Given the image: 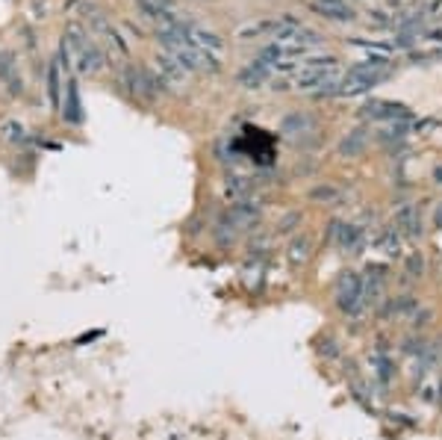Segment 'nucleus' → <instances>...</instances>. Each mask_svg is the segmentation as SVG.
Listing matches in <instances>:
<instances>
[{"mask_svg": "<svg viewBox=\"0 0 442 440\" xmlns=\"http://www.w3.org/2000/svg\"><path fill=\"white\" fill-rule=\"evenodd\" d=\"M413 310H419V298H413V295H398V298H392V302H389V313L392 316H407Z\"/></svg>", "mask_w": 442, "mask_h": 440, "instance_id": "2eb2a0df", "label": "nucleus"}, {"mask_svg": "<svg viewBox=\"0 0 442 440\" xmlns=\"http://www.w3.org/2000/svg\"><path fill=\"white\" fill-rule=\"evenodd\" d=\"M419 213L413 207H401L395 213V234H404V236H416L419 234Z\"/></svg>", "mask_w": 442, "mask_h": 440, "instance_id": "9d476101", "label": "nucleus"}, {"mask_svg": "<svg viewBox=\"0 0 442 440\" xmlns=\"http://www.w3.org/2000/svg\"><path fill=\"white\" fill-rule=\"evenodd\" d=\"M384 290H387V275H384V269L380 266H374V269H369V278L363 281V305L366 302H380L384 298Z\"/></svg>", "mask_w": 442, "mask_h": 440, "instance_id": "423d86ee", "label": "nucleus"}, {"mask_svg": "<svg viewBox=\"0 0 442 440\" xmlns=\"http://www.w3.org/2000/svg\"><path fill=\"white\" fill-rule=\"evenodd\" d=\"M310 9H316L325 18H333V21H345V18H351L345 4H339V0H310Z\"/></svg>", "mask_w": 442, "mask_h": 440, "instance_id": "1a4fd4ad", "label": "nucleus"}, {"mask_svg": "<svg viewBox=\"0 0 442 440\" xmlns=\"http://www.w3.org/2000/svg\"><path fill=\"white\" fill-rule=\"evenodd\" d=\"M336 246L343 251L357 254V248L363 246V234H360L357 225H336Z\"/></svg>", "mask_w": 442, "mask_h": 440, "instance_id": "0eeeda50", "label": "nucleus"}, {"mask_svg": "<svg viewBox=\"0 0 442 440\" xmlns=\"http://www.w3.org/2000/svg\"><path fill=\"white\" fill-rule=\"evenodd\" d=\"M313 198H316V201H336V198H339V189H333V187H318V189H313Z\"/></svg>", "mask_w": 442, "mask_h": 440, "instance_id": "6ab92c4d", "label": "nucleus"}, {"mask_svg": "<svg viewBox=\"0 0 442 440\" xmlns=\"http://www.w3.org/2000/svg\"><path fill=\"white\" fill-rule=\"evenodd\" d=\"M307 254H310V239L304 236V239H298V243L292 246V260H298V257H301V260H304Z\"/></svg>", "mask_w": 442, "mask_h": 440, "instance_id": "412c9836", "label": "nucleus"}, {"mask_svg": "<svg viewBox=\"0 0 442 440\" xmlns=\"http://www.w3.org/2000/svg\"><path fill=\"white\" fill-rule=\"evenodd\" d=\"M0 133H4L9 142H24V127L18 125V122H6L4 127H0Z\"/></svg>", "mask_w": 442, "mask_h": 440, "instance_id": "f3484780", "label": "nucleus"}, {"mask_svg": "<svg viewBox=\"0 0 442 440\" xmlns=\"http://www.w3.org/2000/svg\"><path fill=\"white\" fill-rule=\"evenodd\" d=\"M421 269H425V263H421V257H419V254H413V257L407 260V275H410V278H419V275H421Z\"/></svg>", "mask_w": 442, "mask_h": 440, "instance_id": "5701e85b", "label": "nucleus"}, {"mask_svg": "<svg viewBox=\"0 0 442 440\" xmlns=\"http://www.w3.org/2000/svg\"><path fill=\"white\" fill-rule=\"evenodd\" d=\"M310 127H313V122H310L307 115H289L286 125H284L286 133H301V130H310Z\"/></svg>", "mask_w": 442, "mask_h": 440, "instance_id": "dca6fc26", "label": "nucleus"}, {"mask_svg": "<svg viewBox=\"0 0 442 440\" xmlns=\"http://www.w3.org/2000/svg\"><path fill=\"white\" fill-rule=\"evenodd\" d=\"M360 148H363V133H354L351 139H345V142H343V154H357Z\"/></svg>", "mask_w": 442, "mask_h": 440, "instance_id": "aec40b11", "label": "nucleus"}, {"mask_svg": "<svg viewBox=\"0 0 442 440\" xmlns=\"http://www.w3.org/2000/svg\"><path fill=\"white\" fill-rule=\"evenodd\" d=\"M439 393H442V384H439ZM439 402H442V396H439Z\"/></svg>", "mask_w": 442, "mask_h": 440, "instance_id": "393cba45", "label": "nucleus"}, {"mask_svg": "<svg viewBox=\"0 0 442 440\" xmlns=\"http://www.w3.org/2000/svg\"><path fill=\"white\" fill-rule=\"evenodd\" d=\"M156 68H159V74H163V83H177V80H183V74H186V68L171 56H159Z\"/></svg>", "mask_w": 442, "mask_h": 440, "instance_id": "ddd939ff", "label": "nucleus"}, {"mask_svg": "<svg viewBox=\"0 0 442 440\" xmlns=\"http://www.w3.org/2000/svg\"><path fill=\"white\" fill-rule=\"evenodd\" d=\"M15 71V56L9 51H0V80H9Z\"/></svg>", "mask_w": 442, "mask_h": 440, "instance_id": "a211bd4d", "label": "nucleus"}, {"mask_svg": "<svg viewBox=\"0 0 442 440\" xmlns=\"http://www.w3.org/2000/svg\"><path fill=\"white\" fill-rule=\"evenodd\" d=\"M274 24L277 21H251V24H242L236 30V38H257L263 33H274Z\"/></svg>", "mask_w": 442, "mask_h": 440, "instance_id": "4468645a", "label": "nucleus"}, {"mask_svg": "<svg viewBox=\"0 0 442 440\" xmlns=\"http://www.w3.org/2000/svg\"><path fill=\"white\" fill-rule=\"evenodd\" d=\"M266 80H269V66H266V63H254V66H248L242 74H239V83H242L245 89L263 86Z\"/></svg>", "mask_w": 442, "mask_h": 440, "instance_id": "9b49d317", "label": "nucleus"}, {"mask_svg": "<svg viewBox=\"0 0 442 440\" xmlns=\"http://www.w3.org/2000/svg\"><path fill=\"white\" fill-rule=\"evenodd\" d=\"M363 115H369V118H404L407 110L401 104H389V101H372L363 107Z\"/></svg>", "mask_w": 442, "mask_h": 440, "instance_id": "6e6552de", "label": "nucleus"}, {"mask_svg": "<svg viewBox=\"0 0 442 440\" xmlns=\"http://www.w3.org/2000/svg\"><path fill=\"white\" fill-rule=\"evenodd\" d=\"M336 83V59H310V63L295 74V86L298 89H321V92H330L328 86Z\"/></svg>", "mask_w": 442, "mask_h": 440, "instance_id": "f257e3e1", "label": "nucleus"}, {"mask_svg": "<svg viewBox=\"0 0 442 440\" xmlns=\"http://www.w3.org/2000/svg\"><path fill=\"white\" fill-rule=\"evenodd\" d=\"M68 45L77 51V66H80V71H86V74H97L100 68H104V53H100L86 36H80L77 30H71L68 33Z\"/></svg>", "mask_w": 442, "mask_h": 440, "instance_id": "20e7f679", "label": "nucleus"}, {"mask_svg": "<svg viewBox=\"0 0 442 440\" xmlns=\"http://www.w3.org/2000/svg\"><path fill=\"white\" fill-rule=\"evenodd\" d=\"M48 89H50V101L56 104L59 101V77H56V68L48 71Z\"/></svg>", "mask_w": 442, "mask_h": 440, "instance_id": "4be33fe9", "label": "nucleus"}, {"mask_svg": "<svg viewBox=\"0 0 442 440\" xmlns=\"http://www.w3.org/2000/svg\"><path fill=\"white\" fill-rule=\"evenodd\" d=\"M86 18H89V27H92V33H95V36L104 38V42H107V45H109L118 56H127V45H124V38L115 33V27L107 21L104 15H100V12H92V15H86Z\"/></svg>", "mask_w": 442, "mask_h": 440, "instance_id": "39448f33", "label": "nucleus"}, {"mask_svg": "<svg viewBox=\"0 0 442 440\" xmlns=\"http://www.w3.org/2000/svg\"><path fill=\"white\" fill-rule=\"evenodd\" d=\"M63 115H65V122H71V125H80V122H83V110H80L77 83H68V89H65V110H63Z\"/></svg>", "mask_w": 442, "mask_h": 440, "instance_id": "f8f14e48", "label": "nucleus"}, {"mask_svg": "<svg viewBox=\"0 0 442 440\" xmlns=\"http://www.w3.org/2000/svg\"><path fill=\"white\" fill-rule=\"evenodd\" d=\"M333 302L336 308L354 316L360 308H363V278L357 272H343L336 281V290H333Z\"/></svg>", "mask_w": 442, "mask_h": 440, "instance_id": "f03ea898", "label": "nucleus"}, {"mask_svg": "<svg viewBox=\"0 0 442 440\" xmlns=\"http://www.w3.org/2000/svg\"><path fill=\"white\" fill-rule=\"evenodd\" d=\"M436 228H442V207L436 210Z\"/></svg>", "mask_w": 442, "mask_h": 440, "instance_id": "b1692460", "label": "nucleus"}, {"mask_svg": "<svg viewBox=\"0 0 442 440\" xmlns=\"http://www.w3.org/2000/svg\"><path fill=\"white\" fill-rule=\"evenodd\" d=\"M387 77V68H384V59H372V63H363V66H354L345 80H343V92L354 95V92H366L369 86L380 83Z\"/></svg>", "mask_w": 442, "mask_h": 440, "instance_id": "7ed1b4c3", "label": "nucleus"}]
</instances>
